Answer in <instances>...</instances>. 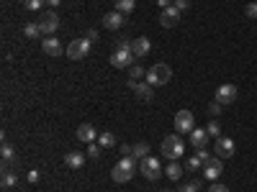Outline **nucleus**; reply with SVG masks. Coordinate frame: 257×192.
I'll list each match as a JSON object with an SVG mask.
<instances>
[{
	"mask_svg": "<svg viewBox=\"0 0 257 192\" xmlns=\"http://www.w3.org/2000/svg\"><path fill=\"white\" fill-rule=\"evenodd\" d=\"M206 141H208V131H206V128H193V131H190V144L196 148H203Z\"/></svg>",
	"mask_w": 257,
	"mask_h": 192,
	"instance_id": "nucleus-19",
	"label": "nucleus"
},
{
	"mask_svg": "<svg viewBox=\"0 0 257 192\" xmlns=\"http://www.w3.org/2000/svg\"><path fill=\"white\" fill-rule=\"evenodd\" d=\"M123 24H126V18H123L118 10H113V13H105V16H103V26L108 28V31H118Z\"/></svg>",
	"mask_w": 257,
	"mask_h": 192,
	"instance_id": "nucleus-14",
	"label": "nucleus"
},
{
	"mask_svg": "<svg viewBox=\"0 0 257 192\" xmlns=\"http://www.w3.org/2000/svg\"><path fill=\"white\" fill-rule=\"evenodd\" d=\"M88 156H90V159H98V156H100V148H98L95 144H90V148H88Z\"/></svg>",
	"mask_w": 257,
	"mask_h": 192,
	"instance_id": "nucleus-34",
	"label": "nucleus"
},
{
	"mask_svg": "<svg viewBox=\"0 0 257 192\" xmlns=\"http://www.w3.org/2000/svg\"><path fill=\"white\" fill-rule=\"evenodd\" d=\"M180 24V10L175 6H170V8H162L160 10V26L162 28H173Z\"/></svg>",
	"mask_w": 257,
	"mask_h": 192,
	"instance_id": "nucleus-10",
	"label": "nucleus"
},
{
	"mask_svg": "<svg viewBox=\"0 0 257 192\" xmlns=\"http://www.w3.org/2000/svg\"><path fill=\"white\" fill-rule=\"evenodd\" d=\"M208 159H211V156H208V152H203V148H198V154L188 159L185 169H190V172H196V169H198V166H203V164H206Z\"/></svg>",
	"mask_w": 257,
	"mask_h": 192,
	"instance_id": "nucleus-18",
	"label": "nucleus"
},
{
	"mask_svg": "<svg viewBox=\"0 0 257 192\" xmlns=\"http://www.w3.org/2000/svg\"><path fill=\"white\" fill-rule=\"evenodd\" d=\"M224 172V162L221 159H208L203 164V180H219Z\"/></svg>",
	"mask_w": 257,
	"mask_h": 192,
	"instance_id": "nucleus-13",
	"label": "nucleus"
},
{
	"mask_svg": "<svg viewBox=\"0 0 257 192\" xmlns=\"http://www.w3.org/2000/svg\"><path fill=\"white\" fill-rule=\"evenodd\" d=\"M183 154H185V141L180 138V134L165 136V141H162V156L170 159V162H178Z\"/></svg>",
	"mask_w": 257,
	"mask_h": 192,
	"instance_id": "nucleus-1",
	"label": "nucleus"
},
{
	"mask_svg": "<svg viewBox=\"0 0 257 192\" xmlns=\"http://www.w3.org/2000/svg\"><path fill=\"white\" fill-rule=\"evenodd\" d=\"M180 192H201V182L198 180H190V182L180 184Z\"/></svg>",
	"mask_w": 257,
	"mask_h": 192,
	"instance_id": "nucleus-27",
	"label": "nucleus"
},
{
	"mask_svg": "<svg viewBox=\"0 0 257 192\" xmlns=\"http://www.w3.org/2000/svg\"><path fill=\"white\" fill-rule=\"evenodd\" d=\"M90 54V41L88 38H75V41H70V44H67V56L70 59H85V56H88Z\"/></svg>",
	"mask_w": 257,
	"mask_h": 192,
	"instance_id": "nucleus-5",
	"label": "nucleus"
},
{
	"mask_svg": "<svg viewBox=\"0 0 257 192\" xmlns=\"http://www.w3.org/2000/svg\"><path fill=\"white\" fill-rule=\"evenodd\" d=\"M116 49H132V41H128V38H118L116 41Z\"/></svg>",
	"mask_w": 257,
	"mask_h": 192,
	"instance_id": "nucleus-35",
	"label": "nucleus"
},
{
	"mask_svg": "<svg viewBox=\"0 0 257 192\" xmlns=\"http://www.w3.org/2000/svg\"><path fill=\"white\" fill-rule=\"evenodd\" d=\"M244 16H247V18H257V3H249V6L244 8Z\"/></svg>",
	"mask_w": 257,
	"mask_h": 192,
	"instance_id": "nucleus-33",
	"label": "nucleus"
},
{
	"mask_svg": "<svg viewBox=\"0 0 257 192\" xmlns=\"http://www.w3.org/2000/svg\"><path fill=\"white\" fill-rule=\"evenodd\" d=\"M234 152H237V146H234L231 138H226V136H219L216 138V156L219 159H231Z\"/></svg>",
	"mask_w": 257,
	"mask_h": 192,
	"instance_id": "nucleus-12",
	"label": "nucleus"
},
{
	"mask_svg": "<svg viewBox=\"0 0 257 192\" xmlns=\"http://www.w3.org/2000/svg\"><path fill=\"white\" fill-rule=\"evenodd\" d=\"M85 38H88L90 44H93V41H98V31H93V28H90V31H88V36H85Z\"/></svg>",
	"mask_w": 257,
	"mask_h": 192,
	"instance_id": "nucleus-40",
	"label": "nucleus"
},
{
	"mask_svg": "<svg viewBox=\"0 0 257 192\" xmlns=\"http://www.w3.org/2000/svg\"><path fill=\"white\" fill-rule=\"evenodd\" d=\"M193 128H196V118H193L190 110H178L175 116V131L178 134H190Z\"/></svg>",
	"mask_w": 257,
	"mask_h": 192,
	"instance_id": "nucleus-9",
	"label": "nucleus"
},
{
	"mask_svg": "<svg viewBox=\"0 0 257 192\" xmlns=\"http://www.w3.org/2000/svg\"><path fill=\"white\" fill-rule=\"evenodd\" d=\"M134 52L132 49H116L113 54H111V64H113V67L116 70H126V67H132V64H134Z\"/></svg>",
	"mask_w": 257,
	"mask_h": 192,
	"instance_id": "nucleus-7",
	"label": "nucleus"
},
{
	"mask_svg": "<svg viewBox=\"0 0 257 192\" xmlns=\"http://www.w3.org/2000/svg\"><path fill=\"white\" fill-rule=\"evenodd\" d=\"M98 146H103V148H113V146H116V136H113L111 131L100 134V136H98Z\"/></svg>",
	"mask_w": 257,
	"mask_h": 192,
	"instance_id": "nucleus-23",
	"label": "nucleus"
},
{
	"mask_svg": "<svg viewBox=\"0 0 257 192\" xmlns=\"http://www.w3.org/2000/svg\"><path fill=\"white\" fill-rule=\"evenodd\" d=\"M219 110H221V102H213L211 108H208V113H211V116H219Z\"/></svg>",
	"mask_w": 257,
	"mask_h": 192,
	"instance_id": "nucleus-37",
	"label": "nucleus"
},
{
	"mask_svg": "<svg viewBox=\"0 0 257 192\" xmlns=\"http://www.w3.org/2000/svg\"><path fill=\"white\" fill-rule=\"evenodd\" d=\"M139 172L144 174V180H160L162 164H160V159H155V156H147V159L139 162Z\"/></svg>",
	"mask_w": 257,
	"mask_h": 192,
	"instance_id": "nucleus-4",
	"label": "nucleus"
},
{
	"mask_svg": "<svg viewBox=\"0 0 257 192\" xmlns=\"http://www.w3.org/2000/svg\"><path fill=\"white\" fill-rule=\"evenodd\" d=\"M206 131H208V136H213V138H219V136H221V128H219L216 120H211V123L206 126Z\"/></svg>",
	"mask_w": 257,
	"mask_h": 192,
	"instance_id": "nucleus-29",
	"label": "nucleus"
},
{
	"mask_svg": "<svg viewBox=\"0 0 257 192\" xmlns=\"http://www.w3.org/2000/svg\"><path fill=\"white\" fill-rule=\"evenodd\" d=\"M39 28H41V34H44V36L57 34V28H59V16H57L54 10L41 13V16H39Z\"/></svg>",
	"mask_w": 257,
	"mask_h": 192,
	"instance_id": "nucleus-6",
	"label": "nucleus"
},
{
	"mask_svg": "<svg viewBox=\"0 0 257 192\" xmlns=\"http://www.w3.org/2000/svg\"><path fill=\"white\" fill-rule=\"evenodd\" d=\"M162 192H170V190H162Z\"/></svg>",
	"mask_w": 257,
	"mask_h": 192,
	"instance_id": "nucleus-43",
	"label": "nucleus"
},
{
	"mask_svg": "<svg viewBox=\"0 0 257 192\" xmlns=\"http://www.w3.org/2000/svg\"><path fill=\"white\" fill-rule=\"evenodd\" d=\"M16 182H18V177H16L13 172H6V174H3V187H6V190H8V187H13Z\"/></svg>",
	"mask_w": 257,
	"mask_h": 192,
	"instance_id": "nucleus-31",
	"label": "nucleus"
},
{
	"mask_svg": "<svg viewBox=\"0 0 257 192\" xmlns=\"http://www.w3.org/2000/svg\"><path fill=\"white\" fill-rule=\"evenodd\" d=\"M132 156H137V159H147V156H149V144H144V141L134 144V154H132Z\"/></svg>",
	"mask_w": 257,
	"mask_h": 192,
	"instance_id": "nucleus-24",
	"label": "nucleus"
},
{
	"mask_svg": "<svg viewBox=\"0 0 257 192\" xmlns=\"http://www.w3.org/2000/svg\"><path fill=\"white\" fill-rule=\"evenodd\" d=\"M41 49H44L47 56H59L62 54V44H59L57 36H47L44 41H41Z\"/></svg>",
	"mask_w": 257,
	"mask_h": 192,
	"instance_id": "nucleus-16",
	"label": "nucleus"
},
{
	"mask_svg": "<svg viewBox=\"0 0 257 192\" xmlns=\"http://www.w3.org/2000/svg\"><path fill=\"white\" fill-rule=\"evenodd\" d=\"M173 6L183 13V10H188V8H190V0H173Z\"/></svg>",
	"mask_w": 257,
	"mask_h": 192,
	"instance_id": "nucleus-32",
	"label": "nucleus"
},
{
	"mask_svg": "<svg viewBox=\"0 0 257 192\" xmlns=\"http://www.w3.org/2000/svg\"><path fill=\"white\" fill-rule=\"evenodd\" d=\"M170 77H173V70H170L165 62H157L147 70V82L152 84V88H162V84L170 82Z\"/></svg>",
	"mask_w": 257,
	"mask_h": 192,
	"instance_id": "nucleus-3",
	"label": "nucleus"
},
{
	"mask_svg": "<svg viewBox=\"0 0 257 192\" xmlns=\"http://www.w3.org/2000/svg\"><path fill=\"white\" fill-rule=\"evenodd\" d=\"M142 77H147V72L142 70V67H137V64H132V74H128V80H142Z\"/></svg>",
	"mask_w": 257,
	"mask_h": 192,
	"instance_id": "nucleus-30",
	"label": "nucleus"
},
{
	"mask_svg": "<svg viewBox=\"0 0 257 192\" xmlns=\"http://www.w3.org/2000/svg\"><path fill=\"white\" fill-rule=\"evenodd\" d=\"M137 6V0H116V10L118 13H132Z\"/></svg>",
	"mask_w": 257,
	"mask_h": 192,
	"instance_id": "nucleus-25",
	"label": "nucleus"
},
{
	"mask_svg": "<svg viewBox=\"0 0 257 192\" xmlns=\"http://www.w3.org/2000/svg\"><path fill=\"white\" fill-rule=\"evenodd\" d=\"M237 84H219V90H216V102L221 105H231L234 100H237Z\"/></svg>",
	"mask_w": 257,
	"mask_h": 192,
	"instance_id": "nucleus-11",
	"label": "nucleus"
},
{
	"mask_svg": "<svg viewBox=\"0 0 257 192\" xmlns=\"http://www.w3.org/2000/svg\"><path fill=\"white\" fill-rule=\"evenodd\" d=\"M95 138H98V134H95V128H93L90 123L77 126V141H82V144H95Z\"/></svg>",
	"mask_w": 257,
	"mask_h": 192,
	"instance_id": "nucleus-15",
	"label": "nucleus"
},
{
	"mask_svg": "<svg viewBox=\"0 0 257 192\" xmlns=\"http://www.w3.org/2000/svg\"><path fill=\"white\" fill-rule=\"evenodd\" d=\"M47 3H49V6H52V8H57V6H59V3H62V0H47Z\"/></svg>",
	"mask_w": 257,
	"mask_h": 192,
	"instance_id": "nucleus-42",
	"label": "nucleus"
},
{
	"mask_svg": "<svg viewBox=\"0 0 257 192\" xmlns=\"http://www.w3.org/2000/svg\"><path fill=\"white\" fill-rule=\"evenodd\" d=\"M0 156H3V164H13V162H16V148H13L8 141H3V148H0Z\"/></svg>",
	"mask_w": 257,
	"mask_h": 192,
	"instance_id": "nucleus-21",
	"label": "nucleus"
},
{
	"mask_svg": "<svg viewBox=\"0 0 257 192\" xmlns=\"http://www.w3.org/2000/svg\"><path fill=\"white\" fill-rule=\"evenodd\" d=\"M121 154H123V156H132V154H134V146H128V144H121Z\"/></svg>",
	"mask_w": 257,
	"mask_h": 192,
	"instance_id": "nucleus-36",
	"label": "nucleus"
},
{
	"mask_svg": "<svg viewBox=\"0 0 257 192\" xmlns=\"http://www.w3.org/2000/svg\"><path fill=\"white\" fill-rule=\"evenodd\" d=\"M21 3H24V8H29V10H41L47 0H21Z\"/></svg>",
	"mask_w": 257,
	"mask_h": 192,
	"instance_id": "nucleus-28",
	"label": "nucleus"
},
{
	"mask_svg": "<svg viewBox=\"0 0 257 192\" xmlns=\"http://www.w3.org/2000/svg\"><path fill=\"white\" fill-rule=\"evenodd\" d=\"M157 6L160 8H170V6H173V0H157Z\"/></svg>",
	"mask_w": 257,
	"mask_h": 192,
	"instance_id": "nucleus-41",
	"label": "nucleus"
},
{
	"mask_svg": "<svg viewBox=\"0 0 257 192\" xmlns=\"http://www.w3.org/2000/svg\"><path fill=\"white\" fill-rule=\"evenodd\" d=\"M165 174H167L170 180H180V177H183V166H180L178 162H170L167 169H165Z\"/></svg>",
	"mask_w": 257,
	"mask_h": 192,
	"instance_id": "nucleus-22",
	"label": "nucleus"
},
{
	"mask_svg": "<svg viewBox=\"0 0 257 192\" xmlns=\"http://www.w3.org/2000/svg\"><path fill=\"white\" fill-rule=\"evenodd\" d=\"M208 192H229V187H224V184H211Z\"/></svg>",
	"mask_w": 257,
	"mask_h": 192,
	"instance_id": "nucleus-38",
	"label": "nucleus"
},
{
	"mask_svg": "<svg viewBox=\"0 0 257 192\" xmlns=\"http://www.w3.org/2000/svg\"><path fill=\"white\" fill-rule=\"evenodd\" d=\"M39 180H41V174L36 172V169H34V172H29V182H34V184H36Z\"/></svg>",
	"mask_w": 257,
	"mask_h": 192,
	"instance_id": "nucleus-39",
	"label": "nucleus"
},
{
	"mask_svg": "<svg viewBox=\"0 0 257 192\" xmlns=\"http://www.w3.org/2000/svg\"><path fill=\"white\" fill-rule=\"evenodd\" d=\"M64 164H67L70 169H80V166L85 164V156H82L80 152H70L67 156H64Z\"/></svg>",
	"mask_w": 257,
	"mask_h": 192,
	"instance_id": "nucleus-20",
	"label": "nucleus"
},
{
	"mask_svg": "<svg viewBox=\"0 0 257 192\" xmlns=\"http://www.w3.org/2000/svg\"><path fill=\"white\" fill-rule=\"evenodd\" d=\"M149 49H152V44H149V38H147V36H137V38L132 41V52H134V56H147Z\"/></svg>",
	"mask_w": 257,
	"mask_h": 192,
	"instance_id": "nucleus-17",
	"label": "nucleus"
},
{
	"mask_svg": "<svg viewBox=\"0 0 257 192\" xmlns=\"http://www.w3.org/2000/svg\"><path fill=\"white\" fill-rule=\"evenodd\" d=\"M39 34H41L39 24H26V26H24V36H26V38H36Z\"/></svg>",
	"mask_w": 257,
	"mask_h": 192,
	"instance_id": "nucleus-26",
	"label": "nucleus"
},
{
	"mask_svg": "<svg viewBox=\"0 0 257 192\" xmlns=\"http://www.w3.org/2000/svg\"><path fill=\"white\" fill-rule=\"evenodd\" d=\"M134 172H137V156H123V159L116 162L111 177H113L118 184H123V182H128V180L134 177Z\"/></svg>",
	"mask_w": 257,
	"mask_h": 192,
	"instance_id": "nucleus-2",
	"label": "nucleus"
},
{
	"mask_svg": "<svg viewBox=\"0 0 257 192\" xmlns=\"http://www.w3.org/2000/svg\"><path fill=\"white\" fill-rule=\"evenodd\" d=\"M128 88H132L134 90V95L142 100V102H149V100H152L155 98V88H152V84H149V82H137V80H128Z\"/></svg>",
	"mask_w": 257,
	"mask_h": 192,
	"instance_id": "nucleus-8",
	"label": "nucleus"
}]
</instances>
